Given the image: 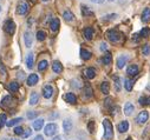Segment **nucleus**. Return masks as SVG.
I'll return each instance as SVG.
<instances>
[{
    "label": "nucleus",
    "mask_w": 150,
    "mask_h": 140,
    "mask_svg": "<svg viewBox=\"0 0 150 140\" xmlns=\"http://www.w3.org/2000/svg\"><path fill=\"white\" fill-rule=\"evenodd\" d=\"M37 116H38V112H27V118L28 119H35Z\"/></svg>",
    "instance_id": "c03bdc74"
},
{
    "label": "nucleus",
    "mask_w": 150,
    "mask_h": 140,
    "mask_svg": "<svg viewBox=\"0 0 150 140\" xmlns=\"http://www.w3.org/2000/svg\"><path fill=\"white\" fill-rule=\"evenodd\" d=\"M39 102V95L37 92H32L31 93V97H30V105L31 106H34V105H37Z\"/></svg>",
    "instance_id": "aec40b11"
},
{
    "label": "nucleus",
    "mask_w": 150,
    "mask_h": 140,
    "mask_svg": "<svg viewBox=\"0 0 150 140\" xmlns=\"http://www.w3.org/2000/svg\"><path fill=\"white\" fill-rule=\"evenodd\" d=\"M124 87H125V90H127L128 92H130V91L132 90V87H134V80L127 78V79L124 80Z\"/></svg>",
    "instance_id": "bb28decb"
},
{
    "label": "nucleus",
    "mask_w": 150,
    "mask_h": 140,
    "mask_svg": "<svg viewBox=\"0 0 150 140\" xmlns=\"http://www.w3.org/2000/svg\"><path fill=\"white\" fill-rule=\"evenodd\" d=\"M128 60H129V55H127V54H122V55H120V57L117 58V67H118L120 69L123 68V67L127 65Z\"/></svg>",
    "instance_id": "1a4fd4ad"
},
{
    "label": "nucleus",
    "mask_w": 150,
    "mask_h": 140,
    "mask_svg": "<svg viewBox=\"0 0 150 140\" xmlns=\"http://www.w3.org/2000/svg\"><path fill=\"white\" fill-rule=\"evenodd\" d=\"M129 127H130V125H129V123L127 120H123L117 125V130H118L120 133H125L129 130Z\"/></svg>",
    "instance_id": "ddd939ff"
},
{
    "label": "nucleus",
    "mask_w": 150,
    "mask_h": 140,
    "mask_svg": "<svg viewBox=\"0 0 150 140\" xmlns=\"http://www.w3.org/2000/svg\"><path fill=\"white\" fill-rule=\"evenodd\" d=\"M33 64H34V55H33V53H28L27 57H26V66H27V68L31 69L33 67Z\"/></svg>",
    "instance_id": "5701e85b"
},
{
    "label": "nucleus",
    "mask_w": 150,
    "mask_h": 140,
    "mask_svg": "<svg viewBox=\"0 0 150 140\" xmlns=\"http://www.w3.org/2000/svg\"><path fill=\"white\" fill-rule=\"evenodd\" d=\"M114 80H115V86H116V91L120 92L121 91V79L118 77H114Z\"/></svg>",
    "instance_id": "58836bf2"
},
{
    "label": "nucleus",
    "mask_w": 150,
    "mask_h": 140,
    "mask_svg": "<svg viewBox=\"0 0 150 140\" xmlns=\"http://www.w3.org/2000/svg\"><path fill=\"white\" fill-rule=\"evenodd\" d=\"M13 101V99H12V97L11 95H6L4 99H3V101H1V106L3 107H6V106H10L11 105V102Z\"/></svg>",
    "instance_id": "c85d7f7f"
},
{
    "label": "nucleus",
    "mask_w": 150,
    "mask_h": 140,
    "mask_svg": "<svg viewBox=\"0 0 150 140\" xmlns=\"http://www.w3.org/2000/svg\"><path fill=\"white\" fill-rule=\"evenodd\" d=\"M53 94V87L51 85H46L43 87V97L45 99H50Z\"/></svg>",
    "instance_id": "9b49d317"
},
{
    "label": "nucleus",
    "mask_w": 150,
    "mask_h": 140,
    "mask_svg": "<svg viewBox=\"0 0 150 140\" xmlns=\"http://www.w3.org/2000/svg\"><path fill=\"white\" fill-rule=\"evenodd\" d=\"M63 18H64L65 21H69V22H70V21H73V20H74V14H73L71 11L67 10V11H65V12L63 13Z\"/></svg>",
    "instance_id": "393cba45"
},
{
    "label": "nucleus",
    "mask_w": 150,
    "mask_h": 140,
    "mask_svg": "<svg viewBox=\"0 0 150 140\" xmlns=\"http://www.w3.org/2000/svg\"><path fill=\"white\" fill-rule=\"evenodd\" d=\"M34 140H44V136H43V135H37V136L34 138Z\"/></svg>",
    "instance_id": "8fccbe9b"
},
{
    "label": "nucleus",
    "mask_w": 150,
    "mask_h": 140,
    "mask_svg": "<svg viewBox=\"0 0 150 140\" xmlns=\"http://www.w3.org/2000/svg\"><path fill=\"white\" fill-rule=\"evenodd\" d=\"M103 127H104V139L105 140L112 139V136H114V127H112V124L109 119L103 120Z\"/></svg>",
    "instance_id": "f257e3e1"
},
{
    "label": "nucleus",
    "mask_w": 150,
    "mask_h": 140,
    "mask_svg": "<svg viewBox=\"0 0 150 140\" xmlns=\"http://www.w3.org/2000/svg\"><path fill=\"white\" fill-rule=\"evenodd\" d=\"M14 134L16 135H23V133H24V128L21 127V126H17L16 128H14Z\"/></svg>",
    "instance_id": "37998d69"
},
{
    "label": "nucleus",
    "mask_w": 150,
    "mask_h": 140,
    "mask_svg": "<svg viewBox=\"0 0 150 140\" xmlns=\"http://www.w3.org/2000/svg\"><path fill=\"white\" fill-rule=\"evenodd\" d=\"M127 140H132V139H131V138H128V139H127Z\"/></svg>",
    "instance_id": "864d4df0"
},
{
    "label": "nucleus",
    "mask_w": 150,
    "mask_h": 140,
    "mask_svg": "<svg viewBox=\"0 0 150 140\" xmlns=\"http://www.w3.org/2000/svg\"><path fill=\"white\" fill-rule=\"evenodd\" d=\"M57 132H58V126H57V124H53V123L46 125L45 128H44V133H45V135H47V136H52V135H54Z\"/></svg>",
    "instance_id": "39448f33"
},
{
    "label": "nucleus",
    "mask_w": 150,
    "mask_h": 140,
    "mask_svg": "<svg viewBox=\"0 0 150 140\" xmlns=\"http://www.w3.org/2000/svg\"><path fill=\"white\" fill-rule=\"evenodd\" d=\"M47 66H49L47 60H42V61L38 64V71H40V72L45 71V69L47 68Z\"/></svg>",
    "instance_id": "2f4dec72"
},
{
    "label": "nucleus",
    "mask_w": 150,
    "mask_h": 140,
    "mask_svg": "<svg viewBox=\"0 0 150 140\" xmlns=\"http://www.w3.org/2000/svg\"><path fill=\"white\" fill-rule=\"evenodd\" d=\"M81 8H82V14H83L84 17H89V15H92V14H93L92 11H91L88 6H85V5H82Z\"/></svg>",
    "instance_id": "c756f323"
},
{
    "label": "nucleus",
    "mask_w": 150,
    "mask_h": 140,
    "mask_svg": "<svg viewBox=\"0 0 150 140\" xmlns=\"http://www.w3.org/2000/svg\"><path fill=\"white\" fill-rule=\"evenodd\" d=\"M11 140H18V139H11Z\"/></svg>",
    "instance_id": "6e6d98bb"
},
{
    "label": "nucleus",
    "mask_w": 150,
    "mask_h": 140,
    "mask_svg": "<svg viewBox=\"0 0 150 140\" xmlns=\"http://www.w3.org/2000/svg\"><path fill=\"white\" fill-rule=\"evenodd\" d=\"M99 50H100V51H103V52H105V51L108 50V45H106L105 43H102V44L99 45Z\"/></svg>",
    "instance_id": "49530a36"
},
{
    "label": "nucleus",
    "mask_w": 150,
    "mask_h": 140,
    "mask_svg": "<svg viewBox=\"0 0 150 140\" xmlns=\"http://www.w3.org/2000/svg\"><path fill=\"white\" fill-rule=\"evenodd\" d=\"M150 34V28L148 27H144L139 33H138V37H142V38H146Z\"/></svg>",
    "instance_id": "c9c22d12"
},
{
    "label": "nucleus",
    "mask_w": 150,
    "mask_h": 140,
    "mask_svg": "<svg viewBox=\"0 0 150 140\" xmlns=\"http://www.w3.org/2000/svg\"><path fill=\"white\" fill-rule=\"evenodd\" d=\"M135 111V107H134V105L132 102H127L124 105V114L125 116H131Z\"/></svg>",
    "instance_id": "dca6fc26"
},
{
    "label": "nucleus",
    "mask_w": 150,
    "mask_h": 140,
    "mask_svg": "<svg viewBox=\"0 0 150 140\" xmlns=\"http://www.w3.org/2000/svg\"><path fill=\"white\" fill-rule=\"evenodd\" d=\"M52 71H53L54 73H57V74L63 72V65H62L58 60L53 61V64H52Z\"/></svg>",
    "instance_id": "f3484780"
},
{
    "label": "nucleus",
    "mask_w": 150,
    "mask_h": 140,
    "mask_svg": "<svg viewBox=\"0 0 150 140\" xmlns=\"http://www.w3.org/2000/svg\"><path fill=\"white\" fill-rule=\"evenodd\" d=\"M138 102L142 106H148V105H150V97H141Z\"/></svg>",
    "instance_id": "473e14b6"
},
{
    "label": "nucleus",
    "mask_w": 150,
    "mask_h": 140,
    "mask_svg": "<svg viewBox=\"0 0 150 140\" xmlns=\"http://www.w3.org/2000/svg\"><path fill=\"white\" fill-rule=\"evenodd\" d=\"M52 140H62V138H60L59 135H57V136H54V138H53Z\"/></svg>",
    "instance_id": "3c124183"
},
{
    "label": "nucleus",
    "mask_w": 150,
    "mask_h": 140,
    "mask_svg": "<svg viewBox=\"0 0 150 140\" xmlns=\"http://www.w3.org/2000/svg\"><path fill=\"white\" fill-rule=\"evenodd\" d=\"M88 130H89L90 133H93V132H95V130H96V124H95L93 120H90V121H89V124H88Z\"/></svg>",
    "instance_id": "4c0bfd02"
},
{
    "label": "nucleus",
    "mask_w": 150,
    "mask_h": 140,
    "mask_svg": "<svg viewBox=\"0 0 150 140\" xmlns=\"http://www.w3.org/2000/svg\"><path fill=\"white\" fill-rule=\"evenodd\" d=\"M28 10H30L28 4L25 1V0H21V1H19L18 6H17V13H18L19 15H25V14H27V13H28Z\"/></svg>",
    "instance_id": "7ed1b4c3"
},
{
    "label": "nucleus",
    "mask_w": 150,
    "mask_h": 140,
    "mask_svg": "<svg viewBox=\"0 0 150 140\" xmlns=\"http://www.w3.org/2000/svg\"><path fill=\"white\" fill-rule=\"evenodd\" d=\"M91 52H89L88 50H85V48H81V58L83 59V60H89V59H91Z\"/></svg>",
    "instance_id": "a878e982"
},
{
    "label": "nucleus",
    "mask_w": 150,
    "mask_h": 140,
    "mask_svg": "<svg viewBox=\"0 0 150 140\" xmlns=\"http://www.w3.org/2000/svg\"><path fill=\"white\" fill-rule=\"evenodd\" d=\"M84 37L86 40H92V38H93V28L92 27L84 28Z\"/></svg>",
    "instance_id": "412c9836"
},
{
    "label": "nucleus",
    "mask_w": 150,
    "mask_h": 140,
    "mask_svg": "<svg viewBox=\"0 0 150 140\" xmlns=\"http://www.w3.org/2000/svg\"><path fill=\"white\" fill-rule=\"evenodd\" d=\"M146 90H148V91H149V92H150V84H149V85H148V86H146Z\"/></svg>",
    "instance_id": "603ef678"
},
{
    "label": "nucleus",
    "mask_w": 150,
    "mask_h": 140,
    "mask_svg": "<svg viewBox=\"0 0 150 140\" xmlns=\"http://www.w3.org/2000/svg\"><path fill=\"white\" fill-rule=\"evenodd\" d=\"M109 1H114V0H109Z\"/></svg>",
    "instance_id": "4d7b16f0"
},
{
    "label": "nucleus",
    "mask_w": 150,
    "mask_h": 140,
    "mask_svg": "<svg viewBox=\"0 0 150 140\" xmlns=\"http://www.w3.org/2000/svg\"><path fill=\"white\" fill-rule=\"evenodd\" d=\"M43 1H45V3H46V1H49V0H43Z\"/></svg>",
    "instance_id": "5fc2aeb1"
},
{
    "label": "nucleus",
    "mask_w": 150,
    "mask_h": 140,
    "mask_svg": "<svg viewBox=\"0 0 150 140\" xmlns=\"http://www.w3.org/2000/svg\"><path fill=\"white\" fill-rule=\"evenodd\" d=\"M21 121H23V118H16V119H12L10 121H6V126L12 127V126H14V125H17V124H19Z\"/></svg>",
    "instance_id": "f704fd0d"
},
{
    "label": "nucleus",
    "mask_w": 150,
    "mask_h": 140,
    "mask_svg": "<svg viewBox=\"0 0 150 140\" xmlns=\"http://www.w3.org/2000/svg\"><path fill=\"white\" fill-rule=\"evenodd\" d=\"M8 90H10L11 92H17V91L19 90V84H18L17 81H11V83L8 84Z\"/></svg>",
    "instance_id": "72a5a7b5"
},
{
    "label": "nucleus",
    "mask_w": 150,
    "mask_h": 140,
    "mask_svg": "<svg viewBox=\"0 0 150 140\" xmlns=\"http://www.w3.org/2000/svg\"><path fill=\"white\" fill-rule=\"evenodd\" d=\"M32 1H34V0H32Z\"/></svg>",
    "instance_id": "13d9d810"
},
{
    "label": "nucleus",
    "mask_w": 150,
    "mask_h": 140,
    "mask_svg": "<svg viewBox=\"0 0 150 140\" xmlns=\"http://www.w3.org/2000/svg\"><path fill=\"white\" fill-rule=\"evenodd\" d=\"M142 53H143V55H149L150 54V46L148 44H145L142 47Z\"/></svg>",
    "instance_id": "ea45409f"
},
{
    "label": "nucleus",
    "mask_w": 150,
    "mask_h": 140,
    "mask_svg": "<svg viewBox=\"0 0 150 140\" xmlns=\"http://www.w3.org/2000/svg\"><path fill=\"white\" fill-rule=\"evenodd\" d=\"M24 41H25V46L26 47H31L32 43H33V36L30 31H26L24 33Z\"/></svg>",
    "instance_id": "9d476101"
},
{
    "label": "nucleus",
    "mask_w": 150,
    "mask_h": 140,
    "mask_svg": "<svg viewBox=\"0 0 150 140\" xmlns=\"http://www.w3.org/2000/svg\"><path fill=\"white\" fill-rule=\"evenodd\" d=\"M72 127H73V125H72V121L70 119H65L63 121V130L65 133H70L72 131Z\"/></svg>",
    "instance_id": "2eb2a0df"
},
{
    "label": "nucleus",
    "mask_w": 150,
    "mask_h": 140,
    "mask_svg": "<svg viewBox=\"0 0 150 140\" xmlns=\"http://www.w3.org/2000/svg\"><path fill=\"white\" fill-rule=\"evenodd\" d=\"M59 26H60L59 19H58V18H53V19L51 20V22H50V29H51L52 32H57V31L59 29Z\"/></svg>",
    "instance_id": "4468645a"
},
{
    "label": "nucleus",
    "mask_w": 150,
    "mask_h": 140,
    "mask_svg": "<svg viewBox=\"0 0 150 140\" xmlns=\"http://www.w3.org/2000/svg\"><path fill=\"white\" fill-rule=\"evenodd\" d=\"M148 119H149V113H148L146 111H142V112H139L138 116L136 117V123H137L138 125H143V124H145V123L148 121Z\"/></svg>",
    "instance_id": "423d86ee"
},
{
    "label": "nucleus",
    "mask_w": 150,
    "mask_h": 140,
    "mask_svg": "<svg viewBox=\"0 0 150 140\" xmlns=\"http://www.w3.org/2000/svg\"><path fill=\"white\" fill-rule=\"evenodd\" d=\"M141 18H142V21H143V22H148V21L150 20V8H149V7L144 8V11L142 12Z\"/></svg>",
    "instance_id": "b1692460"
},
{
    "label": "nucleus",
    "mask_w": 150,
    "mask_h": 140,
    "mask_svg": "<svg viewBox=\"0 0 150 140\" xmlns=\"http://www.w3.org/2000/svg\"><path fill=\"white\" fill-rule=\"evenodd\" d=\"M100 91L104 93V94H109V91H110V84L108 81H103L100 84Z\"/></svg>",
    "instance_id": "cd10ccee"
},
{
    "label": "nucleus",
    "mask_w": 150,
    "mask_h": 140,
    "mask_svg": "<svg viewBox=\"0 0 150 140\" xmlns=\"http://www.w3.org/2000/svg\"><path fill=\"white\" fill-rule=\"evenodd\" d=\"M84 93H85L86 98H91V97H92L93 91H92V87H91L89 84H86V85L84 86Z\"/></svg>",
    "instance_id": "7c9ffc66"
},
{
    "label": "nucleus",
    "mask_w": 150,
    "mask_h": 140,
    "mask_svg": "<svg viewBox=\"0 0 150 140\" xmlns=\"http://www.w3.org/2000/svg\"><path fill=\"white\" fill-rule=\"evenodd\" d=\"M63 98H64V100H65L67 104H71V105H76V104H77V97H76V94L72 93V92L65 93Z\"/></svg>",
    "instance_id": "6e6552de"
},
{
    "label": "nucleus",
    "mask_w": 150,
    "mask_h": 140,
    "mask_svg": "<svg viewBox=\"0 0 150 140\" xmlns=\"http://www.w3.org/2000/svg\"><path fill=\"white\" fill-rule=\"evenodd\" d=\"M37 39L39 41H44L46 39V33L44 31H38L37 32Z\"/></svg>",
    "instance_id": "e433bc0d"
},
{
    "label": "nucleus",
    "mask_w": 150,
    "mask_h": 140,
    "mask_svg": "<svg viewBox=\"0 0 150 140\" xmlns=\"http://www.w3.org/2000/svg\"><path fill=\"white\" fill-rule=\"evenodd\" d=\"M84 74H85V77L88 79H93L96 77V69L93 67H89L84 71Z\"/></svg>",
    "instance_id": "6ab92c4d"
},
{
    "label": "nucleus",
    "mask_w": 150,
    "mask_h": 140,
    "mask_svg": "<svg viewBox=\"0 0 150 140\" xmlns=\"http://www.w3.org/2000/svg\"><path fill=\"white\" fill-rule=\"evenodd\" d=\"M105 106L106 107H111L112 106V99H106L105 100Z\"/></svg>",
    "instance_id": "de8ad7c7"
},
{
    "label": "nucleus",
    "mask_w": 150,
    "mask_h": 140,
    "mask_svg": "<svg viewBox=\"0 0 150 140\" xmlns=\"http://www.w3.org/2000/svg\"><path fill=\"white\" fill-rule=\"evenodd\" d=\"M6 121H7L6 114H0V127H3L4 125H6Z\"/></svg>",
    "instance_id": "79ce46f5"
},
{
    "label": "nucleus",
    "mask_w": 150,
    "mask_h": 140,
    "mask_svg": "<svg viewBox=\"0 0 150 140\" xmlns=\"http://www.w3.org/2000/svg\"><path fill=\"white\" fill-rule=\"evenodd\" d=\"M32 126H33V128L35 130V131H40L42 128H43V126H44V119H35L34 121H33V124H32Z\"/></svg>",
    "instance_id": "a211bd4d"
},
{
    "label": "nucleus",
    "mask_w": 150,
    "mask_h": 140,
    "mask_svg": "<svg viewBox=\"0 0 150 140\" xmlns=\"http://www.w3.org/2000/svg\"><path fill=\"white\" fill-rule=\"evenodd\" d=\"M31 134H32V131L28 128V130H26V131L23 133V138H28Z\"/></svg>",
    "instance_id": "a18cd8bd"
},
{
    "label": "nucleus",
    "mask_w": 150,
    "mask_h": 140,
    "mask_svg": "<svg viewBox=\"0 0 150 140\" xmlns=\"http://www.w3.org/2000/svg\"><path fill=\"white\" fill-rule=\"evenodd\" d=\"M38 81H39V77H38V74H35V73L30 74L28 78H27V80H26V83H27L28 86H34Z\"/></svg>",
    "instance_id": "f8f14e48"
},
{
    "label": "nucleus",
    "mask_w": 150,
    "mask_h": 140,
    "mask_svg": "<svg viewBox=\"0 0 150 140\" xmlns=\"http://www.w3.org/2000/svg\"><path fill=\"white\" fill-rule=\"evenodd\" d=\"M4 31H5L7 34H10V36L14 34V32H16V24H14V21L11 20V19L6 20L5 24H4Z\"/></svg>",
    "instance_id": "20e7f679"
},
{
    "label": "nucleus",
    "mask_w": 150,
    "mask_h": 140,
    "mask_svg": "<svg viewBox=\"0 0 150 140\" xmlns=\"http://www.w3.org/2000/svg\"><path fill=\"white\" fill-rule=\"evenodd\" d=\"M100 61H102L104 65H110L111 61H112V54H111L110 52H105V54L103 55V58H102Z\"/></svg>",
    "instance_id": "4be33fe9"
},
{
    "label": "nucleus",
    "mask_w": 150,
    "mask_h": 140,
    "mask_svg": "<svg viewBox=\"0 0 150 140\" xmlns=\"http://www.w3.org/2000/svg\"><path fill=\"white\" fill-rule=\"evenodd\" d=\"M138 72H139V67H138V65H136V64H131V65H129V66L127 67V73H128L130 77H136V76L138 74Z\"/></svg>",
    "instance_id": "0eeeda50"
},
{
    "label": "nucleus",
    "mask_w": 150,
    "mask_h": 140,
    "mask_svg": "<svg viewBox=\"0 0 150 140\" xmlns=\"http://www.w3.org/2000/svg\"><path fill=\"white\" fill-rule=\"evenodd\" d=\"M92 3H95V4H103L104 3V0H91Z\"/></svg>",
    "instance_id": "09e8293b"
},
{
    "label": "nucleus",
    "mask_w": 150,
    "mask_h": 140,
    "mask_svg": "<svg viewBox=\"0 0 150 140\" xmlns=\"http://www.w3.org/2000/svg\"><path fill=\"white\" fill-rule=\"evenodd\" d=\"M117 18V14H108V15H105V17H103V21H109V20H114V19H116Z\"/></svg>",
    "instance_id": "a19ab883"
},
{
    "label": "nucleus",
    "mask_w": 150,
    "mask_h": 140,
    "mask_svg": "<svg viewBox=\"0 0 150 140\" xmlns=\"http://www.w3.org/2000/svg\"><path fill=\"white\" fill-rule=\"evenodd\" d=\"M106 38L111 41V43H118L121 39V34L120 32H117L116 29H110L106 32Z\"/></svg>",
    "instance_id": "f03ea898"
},
{
    "label": "nucleus",
    "mask_w": 150,
    "mask_h": 140,
    "mask_svg": "<svg viewBox=\"0 0 150 140\" xmlns=\"http://www.w3.org/2000/svg\"><path fill=\"white\" fill-rule=\"evenodd\" d=\"M0 10H1V7H0Z\"/></svg>",
    "instance_id": "bf43d9fd"
}]
</instances>
